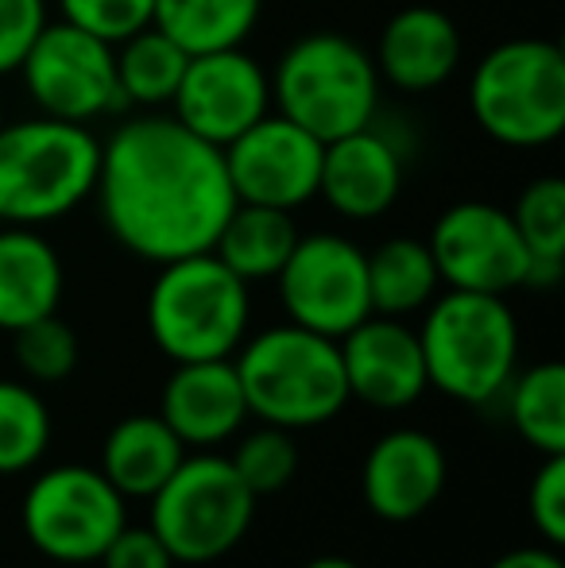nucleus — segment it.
Here are the masks:
<instances>
[{
	"instance_id": "obj_1",
	"label": "nucleus",
	"mask_w": 565,
	"mask_h": 568,
	"mask_svg": "<svg viewBox=\"0 0 565 568\" xmlns=\"http://www.w3.org/2000/svg\"><path fill=\"white\" fill-rule=\"evenodd\" d=\"M93 197L109 236L155 267L213 252L236 210L221 148L171 113H140L101 140Z\"/></svg>"
},
{
	"instance_id": "obj_2",
	"label": "nucleus",
	"mask_w": 565,
	"mask_h": 568,
	"mask_svg": "<svg viewBox=\"0 0 565 568\" xmlns=\"http://www.w3.org/2000/svg\"><path fill=\"white\" fill-rule=\"evenodd\" d=\"M101 140L90 124L31 116L0 124V225L43 229L93 197Z\"/></svg>"
},
{
	"instance_id": "obj_3",
	"label": "nucleus",
	"mask_w": 565,
	"mask_h": 568,
	"mask_svg": "<svg viewBox=\"0 0 565 568\" xmlns=\"http://www.w3.org/2000/svg\"><path fill=\"white\" fill-rule=\"evenodd\" d=\"M249 418L280 429H314L349 406L341 348L333 337L286 322L244 337L233 356Z\"/></svg>"
},
{
	"instance_id": "obj_4",
	"label": "nucleus",
	"mask_w": 565,
	"mask_h": 568,
	"mask_svg": "<svg viewBox=\"0 0 565 568\" xmlns=\"http://www.w3.org/2000/svg\"><path fill=\"white\" fill-rule=\"evenodd\" d=\"M423 314L418 344L430 387L465 406L496 403L519 372V322L512 306L500 294L445 286Z\"/></svg>"
},
{
	"instance_id": "obj_5",
	"label": "nucleus",
	"mask_w": 565,
	"mask_h": 568,
	"mask_svg": "<svg viewBox=\"0 0 565 568\" xmlns=\"http://www.w3.org/2000/svg\"><path fill=\"white\" fill-rule=\"evenodd\" d=\"M252 286L236 278L213 252L159 263L148 291V337L171 364L233 359L249 337Z\"/></svg>"
},
{
	"instance_id": "obj_6",
	"label": "nucleus",
	"mask_w": 565,
	"mask_h": 568,
	"mask_svg": "<svg viewBox=\"0 0 565 568\" xmlns=\"http://www.w3.org/2000/svg\"><path fill=\"white\" fill-rule=\"evenodd\" d=\"M272 109L330 143L380 113V70L345 31H306L272 70Z\"/></svg>"
},
{
	"instance_id": "obj_7",
	"label": "nucleus",
	"mask_w": 565,
	"mask_h": 568,
	"mask_svg": "<svg viewBox=\"0 0 565 568\" xmlns=\"http://www.w3.org/2000/svg\"><path fill=\"white\" fill-rule=\"evenodd\" d=\"M468 109L488 140L535 151L565 132V51L551 39L496 43L473 67Z\"/></svg>"
},
{
	"instance_id": "obj_8",
	"label": "nucleus",
	"mask_w": 565,
	"mask_h": 568,
	"mask_svg": "<svg viewBox=\"0 0 565 568\" xmlns=\"http://www.w3.org/2000/svg\"><path fill=\"white\" fill-rule=\"evenodd\" d=\"M148 503V526L171 549L174 565H210L241 546L260 499L241 484L229 456L194 453Z\"/></svg>"
},
{
	"instance_id": "obj_9",
	"label": "nucleus",
	"mask_w": 565,
	"mask_h": 568,
	"mask_svg": "<svg viewBox=\"0 0 565 568\" xmlns=\"http://www.w3.org/2000/svg\"><path fill=\"white\" fill-rule=\"evenodd\" d=\"M129 499L90 464H59L31 479L20 503L28 541L59 565H98L129 523Z\"/></svg>"
},
{
	"instance_id": "obj_10",
	"label": "nucleus",
	"mask_w": 565,
	"mask_h": 568,
	"mask_svg": "<svg viewBox=\"0 0 565 568\" xmlns=\"http://www.w3.org/2000/svg\"><path fill=\"white\" fill-rule=\"evenodd\" d=\"M272 283L280 286L286 322L322 333V337L341 341L372 314L369 252L341 232L299 236Z\"/></svg>"
},
{
	"instance_id": "obj_11",
	"label": "nucleus",
	"mask_w": 565,
	"mask_h": 568,
	"mask_svg": "<svg viewBox=\"0 0 565 568\" xmlns=\"http://www.w3.org/2000/svg\"><path fill=\"white\" fill-rule=\"evenodd\" d=\"M16 74L23 78L31 105L43 116L93 124L101 116L124 113L113 43L67 20L47 23Z\"/></svg>"
},
{
	"instance_id": "obj_12",
	"label": "nucleus",
	"mask_w": 565,
	"mask_h": 568,
	"mask_svg": "<svg viewBox=\"0 0 565 568\" xmlns=\"http://www.w3.org/2000/svg\"><path fill=\"white\" fill-rule=\"evenodd\" d=\"M442 286L476 294H512L527 286L531 252L515 221L492 202H457L434 221L426 236Z\"/></svg>"
},
{
	"instance_id": "obj_13",
	"label": "nucleus",
	"mask_w": 565,
	"mask_h": 568,
	"mask_svg": "<svg viewBox=\"0 0 565 568\" xmlns=\"http://www.w3.org/2000/svg\"><path fill=\"white\" fill-rule=\"evenodd\" d=\"M272 113V74L244 47L190 54L171 101V116L198 140L229 148L260 116Z\"/></svg>"
},
{
	"instance_id": "obj_14",
	"label": "nucleus",
	"mask_w": 565,
	"mask_h": 568,
	"mask_svg": "<svg viewBox=\"0 0 565 568\" xmlns=\"http://www.w3.org/2000/svg\"><path fill=\"white\" fill-rule=\"evenodd\" d=\"M322 151V140H314L306 128H299L294 120L272 109L249 132L236 135L229 148H221V155H225L236 202L294 213L299 205L317 197Z\"/></svg>"
},
{
	"instance_id": "obj_15",
	"label": "nucleus",
	"mask_w": 565,
	"mask_h": 568,
	"mask_svg": "<svg viewBox=\"0 0 565 568\" xmlns=\"http://www.w3.org/2000/svg\"><path fill=\"white\" fill-rule=\"evenodd\" d=\"M349 398L376 410H407L430 387L418 329L403 317L369 314L337 341Z\"/></svg>"
},
{
	"instance_id": "obj_16",
	"label": "nucleus",
	"mask_w": 565,
	"mask_h": 568,
	"mask_svg": "<svg viewBox=\"0 0 565 568\" xmlns=\"http://www.w3.org/2000/svg\"><path fill=\"white\" fill-rule=\"evenodd\" d=\"M445 449L423 429H392L364 456L361 495L380 523H415L445 491Z\"/></svg>"
},
{
	"instance_id": "obj_17",
	"label": "nucleus",
	"mask_w": 565,
	"mask_h": 568,
	"mask_svg": "<svg viewBox=\"0 0 565 568\" xmlns=\"http://www.w3.org/2000/svg\"><path fill=\"white\" fill-rule=\"evenodd\" d=\"M403 174V151L372 120L369 128L325 143L317 197L345 221H376L400 202Z\"/></svg>"
},
{
	"instance_id": "obj_18",
	"label": "nucleus",
	"mask_w": 565,
	"mask_h": 568,
	"mask_svg": "<svg viewBox=\"0 0 565 568\" xmlns=\"http://www.w3.org/2000/svg\"><path fill=\"white\" fill-rule=\"evenodd\" d=\"M159 418L174 429L186 449H213L249 422L233 359L174 364L159 395Z\"/></svg>"
},
{
	"instance_id": "obj_19",
	"label": "nucleus",
	"mask_w": 565,
	"mask_h": 568,
	"mask_svg": "<svg viewBox=\"0 0 565 568\" xmlns=\"http://www.w3.org/2000/svg\"><path fill=\"white\" fill-rule=\"evenodd\" d=\"M461 31L442 8L407 4L380 28L376 62L380 82L400 93H430L445 85L461 67Z\"/></svg>"
},
{
	"instance_id": "obj_20",
	"label": "nucleus",
	"mask_w": 565,
	"mask_h": 568,
	"mask_svg": "<svg viewBox=\"0 0 565 568\" xmlns=\"http://www.w3.org/2000/svg\"><path fill=\"white\" fill-rule=\"evenodd\" d=\"M67 271L39 229H0V329L16 333L47 314H59Z\"/></svg>"
},
{
	"instance_id": "obj_21",
	"label": "nucleus",
	"mask_w": 565,
	"mask_h": 568,
	"mask_svg": "<svg viewBox=\"0 0 565 568\" xmlns=\"http://www.w3.org/2000/svg\"><path fill=\"white\" fill-rule=\"evenodd\" d=\"M182 460L186 445L159 414H129L109 429L98 468L124 499H151Z\"/></svg>"
},
{
	"instance_id": "obj_22",
	"label": "nucleus",
	"mask_w": 565,
	"mask_h": 568,
	"mask_svg": "<svg viewBox=\"0 0 565 568\" xmlns=\"http://www.w3.org/2000/svg\"><path fill=\"white\" fill-rule=\"evenodd\" d=\"M299 225L294 213L272 210V205H249L236 202V210L229 213L225 229H221L213 255L233 271L244 283H272L283 271L286 255L299 244Z\"/></svg>"
},
{
	"instance_id": "obj_23",
	"label": "nucleus",
	"mask_w": 565,
	"mask_h": 568,
	"mask_svg": "<svg viewBox=\"0 0 565 568\" xmlns=\"http://www.w3.org/2000/svg\"><path fill=\"white\" fill-rule=\"evenodd\" d=\"M442 291V275L426 240L392 236L369 252V298L372 314L411 317L423 314Z\"/></svg>"
},
{
	"instance_id": "obj_24",
	"label": "nucleus",
	"mask_w": 565,
	"mask_h": 568,
	"mask_svg": "<svg viewBox=\"0 0 565 568\" xmlns=\"http://www.w3.org/2000/svg\"><path fill=\"white\" fill-rule=\"evenodd\" d=\"M113 62L124 109L163 113V109H171L174 90H179L182 74H186L190 54L171 36H163L155 23H148L143 31L113 47Z\"/></svg>"
},
{
	"instance_id": "obj_25",
	"label": "nucleus",
	"mask_w": 565,
	"mask_h": 568,
	"mask_svg": "<svg viewBox=\"0 0 565 568\" xmlns=\"http://www.w3.org/2000/svg\"><path fill=\"white\" fill-rule=\"evenodd\" d=\"M264 0H155V23L186 54L244 47L260 28Z\"/></svg>"
},
{
	"instance_id": "obj_26",
	"label": "nucleus",
	"mask_w": 565,
	"mask_h": 568,
	"mask_svg": "<svg viewBox=\"0 0 565 568\" xmlns=\"http://www.w3.org/2000/svg\"><path fill=\"white\" fill-rule=\"evenodd\" d=\"M515 232L531 252L527 286L551 291L565 275V182L558 174H543L523 186L512 210Z\"/></svg>"
},
{
	"instance_id": "obj_27",
	"label": "nucleus",
	"mask_w": 565,
	"mask_h": 568,
	"mask_svg": "<svg viewBox=\"0 0 565 568\" xmlns=\"http://www.w3.org/2000/svg\"><path fill=\"white\" fill-rule=\"evenodd\" d=\"M500 398L507 403L515 434L531 449L543 456L565 453V367L558 359H543L527 372H515Z\"/></svg>"
},
{
	"instance_id": "obj_28",
	"label": "nucleus",
	"mask_w": 565,
	"mask_h": 568,
	"mask_svg": "<svg viewBox=\"0 0 565 568\" xmlns=\"http://www.w3.org/2000/svg\"><path fill=\"white\" fill-rule=\"evenodd\" d=\"M51 445V410L31 383L0 379V476L31 471Z\"/></svg>"
},
{
	"instance_id": "obj_29",
	"label": "nucleus",
	"mask_w": 565,
	"mask_h": 568,
	"mask_svg": "<svg viewBox=\"0 0 565 568\" xmlns=\"http://www.w3.org/2000/svg\"><path fill=\"white\" fill-rule=\"evenodd\" d=\"M233 471L241 476V484L249 487L256 499L264 495H280L299 471V445H294L291 429L280 426H260L256 434H249L236 453L229 456Z\"/></svg>"
},
{
	"instance_id": "obj_30",
	"label": "nucleus",
	"mask_w": 565,
	"mask_h": 568,
	"mask_svg": "<svg viewBox=\"0 0 565 568\" xmlns=\"http://www.w3.org/2000/svg\"><path fill=\"white\" fill-rule=\"evenodd\" d=\"M16 364L31 383H62L78 367V333L59 314H47L39 322L12 333Z\"/></svg>"
},
{
	"instance_id": "obj_31",
	"label": "nucleus",
	"mask_w": 565,
	"mask_h": 568,
	"mask_svg": "<svg viewBox=\"0 0 565 568\" xmlns=\"http://www.w3.org/2000/svg\"><path fill=\"white\" fill-rule=\"evenodd\" d=\"M59 12L67 23L117 47L121 39L148 28L155 0H59Z\"/></svg>"
},
{
	"instance_id": "obj_32",
	"label": "nucleus",
	"mask_w": 565,
	"mask_h": 568,
	"mask_svg": "<svg viewBox=\"0 0 565 568\" xmlns=\"http://www.w3.org/2000/svg\"><path fill=\"white\" fill-rule=\"evenodd\" d=\"M527 515L538 538L558 549L565 541V453H554L535 471L527 491Z\"/></svg>"
},
{
	"instance_id": "obj_33",
	"label": "nucleus",
	"mask_w": 565,
	"mask_h": 568,
	"mask_svg": "<svg viewBox=\"0 0 565 568\" xmlns=\"http://www.w3.org/2000/svg\"><path fill=\"white\" fill-rule=\"evenodd\" d=\"M47 23V0H0V78L20 70Z\"/></svg>"
},
{
	"instance_id": "obj_34",
	"label": "nucleus",
	"mask_w": 565,
	"mask_h": 568,
	"mask_svg": "<svg viewBox=\"0 0 565 568\" xmlns=\"http://www.w3.org/2000/svg\"><path fill=\"white\" fill-rule=\"evenodd\" d=\"M101 568H174L171 549L159 541V534L151 526H121L109 549L101 554Z\"/></svg>"
},
{
	"instance_id": "obj_35",
	"label": "nucleus",
	"mask_w": 565,
	"mask_h": 568,
	"mask_svg": "<svg viewBox=\"0 0 565 568\" xmlns=\"http://www.w3.org/2000/svg\"><path fill=\"white\" fill-rule=\"evenodd\" d=\"M488 568H565L554 546H527V549H512V554L496 557Z\"/></svg>"
},
{
	"instance_id": "obj_36",
	"label": "nucleus",
	"mask_w": 565,
	"mask_h": 568,
	"mask_svg": "<svg viewBox=\"0 0 565 568\" xmlns=\"http://www.w3.org/2000/svg\"><path fill=\"white\" fill-rule=\"evenodd\" d=\"M302 568H361V565H356V561H349V557L325 554V557H314V561H306Z\"/></svg>"
},
{
	"instance_id": "obj_37",
	"label": "nucleus",
	"mask_w": 565,
	"mask_h": 568,
	"mask_svg": "<svg viewBox=\"0 0 565 568\" xmlns=\"http://www.w3.org/2000/svg\"><path fill=\"white\" fill-rule=\"evenodd\" d=\"M0 124H4V93H0Z\"/></svg>"
}]
</instances>
